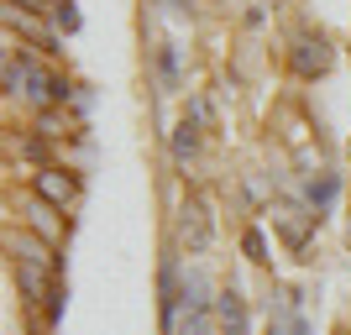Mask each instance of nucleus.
Segmentation results:
<instances>
[{"instance_id":"obj_1","label":"nucleus","mask_w":351,"mask_h":335,"mask_svg":"<svg viewBox=\"0 0 351 335\" xmlns=\"http://www.w3.org/2000/svg\"><path fill=\"white\" fill-rule=\"evenodd\" d=\"M289 69L299 73V79H320V73L330 69V42H325L320 32L293 37V47H289Z\"/></svg>"},{"instance_id":"obj_2","label":"nucleus","mask_w":351,"mask_h":335,"mask_svg":"<svg viewBox=\"0 0 351 335\" xmlns=\"http://www.w3.org/2000/svg\"><path fill=\"white\" fill-rule=\"evenodd\" d=\"M158 309H162V330L178 335V314H184V283H178V257L168 251L158 273Z\"/></svg>"},{"instance_id":"obj_3","label":"nucleus","mask_w":351,"mask_h":335,"mask_svg":"<svg viewBox=\"0 0 351 335\" xmlns=\"http://www.w3.org/2000/svg\"><path fill=\"white\" fill-rule=\"evenodd\" d=\"M32 194L47 199V204H58V210H69V204L79 199V178L53 162V168H37V173H32Z\"/></svg>"},{"instance_id":"obj_4","label":"nucleus","mask_w":351,"mask_h":335,"mask_svg":"<svg viewBox=\"0 0 351 335\" xmlns=\"http://www.w3.org/2000/svg\"><path fill=\"white\" fill-rule=\"evenodd\" d=\"M21 215H27L32 236H43L47 247H58V241H63V210H58V204H47V199H37V194H27Z\"/></svg>"},{"instance_id":"obj_5","label":"nucleus","mask_w":351,"mask_h":335,"mask_svg":"<svg viewBox=\"0 0 351 335\" xmlns=\"http://www.w3.org/2000/svg\"><path fill=\"white\" fill-rule=\"evenodd\" d=\"M210 236H215V225H210V210L199 199H189L184 210H178V241L189 251H205L210 247Z\"/></svg>"},{"instance_id":"obj_6","label":"nucleus","mask_w":351,"mask_h":335,"mask_svg":"<svg viewBox=\"0 0 351 335\" xmlns=\"http://www.w3.org/2000/svg\"><path fill=\"white\" fill-rule=\"evenodd\" d=\"M5 251H11V262H32V267H47V273H53V262H58L43 236H27V231H21V236L5 231Z\"/></svg>"},{"instance_id":"obj_7","label":"nucleus","mask_w":351,"mask_h":335,"mask_svg":"<svg viewBox=\"0 0 351 335\" xmlns=\"http://www.w3.org/2000/svg\"><path fill=\"white\" fill-rule=\"evenodd\" d=\"M215 320H220L226 335H247V293L236 288V283L215 293Z\"/></svg>"},{"instance_id":"obj_8","label":"nucleus","mask_w":351,"mask_h":335,"mask_svg":"<svg viewBox=\"0 0 351 335\" xmlns=\"http://www.w3.org/2000/svg\"><path fill=\"white\" fill-rule=\"evenodd\" d=\"M11 277H16V288H21V304H43V299H53V288H47V267L11 262Z\"/></svg>"},{"instance_id":"obj_9","label":"nucleus","mask_w":351,"mask_h":335,"mask_svg":"<svg viewBox=\"0 0 351 335\" xmlns=\"http://www.w3.org/2000/svg\"><path fill=\"white\" fill-rule=\"evenodd\" d=\"M278 231L289 236V247H304V236L315 231V225H320V215H304V210H299V204H278Z\"/></svg>"},{"instance_id":"obj_10","label":"nucleus","mask_w":351,"mask_h":335,"mask_svg":"<svg viewBox=\"0 0 351 335\" xmlns=\"http://www.w3.org/2000/svg\"><path fill=\"white\" fill-rule=\"evenodd\" d=\"M194 158H199V116H184L173 126V162H178V168H189Z\"/></svg>"},{"instance_id":"obj_11","label":"nucleus","mask_w":351,"mask_h":335,"mask_svg":"<svg viewBox=\"0 0 351 335\" xmlns=\"http://www.w3.org/2000/svg\"><path fill=\"white\" fill-rule=\"evenodd\" d=\"M336 194H341V173H330V168H325V173H315V178H309L304 199H309V210H315V215H325V210L336 204Z\"/></svg>"},{"instance_id":"obj_12","label":"nucleus","mask_w":351,"mask_h":335,"mask_svg":"<svg viewBox=\"0 0 351 335\" xmlns=\"http://www.w3.org/2000/svg\"><path fill=\"white\" fill-rule=\"evenodd\" d=\"M158 79H162V89H168V95L178 89V47H173V42L158 47Z\"/></svg>"},{"instance_id":"obj_13","label":"nucleus","mask_w":351,"mask_h":335,"mask_svg":"<svg viewBox=\"0 0 351 335\" xmlns=\"http://www.w3.org/2000/svg\"><path fill=\"white\" fill-rule=\"evenodd\" d=\"M178 335H210V304H189V314H184Z\"/></svg>"},{"instance_id":"obj_14","label":"nucleus","mask_w":351,"mask_h":335,"mask_svg":"<svg viewBox=\"0 0 351 335\" xmlns=\"http://www.w3.org/2000/svg\"><path fill=\"white\" fill-rule=\"evenodd\" d=\"M53 21H58L69 37L79 32V11H73V0H53Z\"/></svg>"},{"instance_id":"obj_15","label":"nucleus","mask_w":351,"mask_h":335,"mask_svg":"<svg viewBox=\"0 0 351 335\" xmlns=\"http://www.w3.org/2000/svg\"><path fill=\"white\" fill-rule=\"evenodd\" d=\"M241 251H247L252 262H267V241H263V231H247V236H241Z\"/></svg>"},{"instance_id":"obj_16","label":"nucleus","mask_w":351,"mask_h":335,"mask_svg":"<svg viewBox=\"0 0 351 335\" xmlns=\"http://www.w3.org/2000/svg\"><path fill=\"white\" fill-rule=\"evenodd\" d=\"M21 158H27V162H37V168H53V162H47V147L37 142V136H27V142H21Z\"/></svg>"},{"instance_id":"obj_17","label":"nucleus","mask_w":351,"mask_h":335,"mask_svg":"<svg viewBox=\"0 0 351 335\" xmlns=\"http://www.w3.org/2000/svg\"><path fill=\"white\" fill-rule=\"evenodd\" d=\"M63 304H69V288H53V299H47V320H63Z\"/></svg>"},{"instance_id":"obj_18","label":"nucleus","mask_w":351,"mask_h":335,"mask_svg":"<svg viewBox=\"0 0 351 335\" xmlns=\"http://www.w3.org/2000/svg\"><path fill=\"white\" fill-rule=\"evenodd\" d=\"M289 335H309V320H304V314H293V330Z\"/></svg>"},{"instance_id":"obj_19","label":"nucleus","mask_w":351,"mask_h":335,"mask_svg":"<svg viewBox=\"0 0 351 335\" xmlns=\"http://www.w3.org/2000/svg\"><path fill=\"white\" fill-rule=\"evenodd\" d=\"M5 5H21V11H37V5H43V0H5Z\"/></svg>"},{"instance_id":"obj_20","label":"nucleus","mask_w":351,"mask_h":335,"mask_svg":"<svg viewBox=\"0 0 351 335\" xmlns=\"http://www.w3.org/2000/svg\"><path fill=\"white\" fill-rule=\"evenodd\" d=\"M346 241H351V225H346Z\"/></svg>"}]
</instances>
